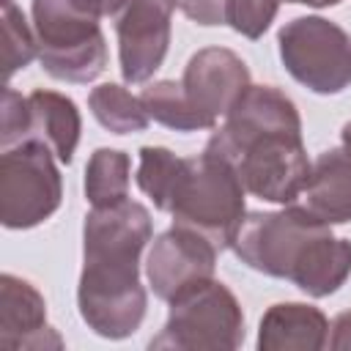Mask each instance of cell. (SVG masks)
Returning <instances> with one entry per match:
<instances>
[{"label":"cell","mask_w":351,"mask_h":351,"mask_svg":"<svg viewBox=\"0 0 351 351\" xmlns=\"http://www.w3.org/2000/svg\"><path fill=\"white\" fill-rule=\"evenodd\" d=\"M181 85L197 110L217 126L219 115H228V110L252 82L247 63L236 52L225 47H208L189 58Z\"/></svg>","instance_id":"8fae6325"},{"label":"cell","mask_w":351,"mask_h":351,"mask_svg":"<svg viewBox=\"0 0 351 351\" xmlns=\"http://www.w3.org/2000/svg\"><path fill=\"white\" fill-rule=\"evenodd\" d=\"M27 134V96L14 88L3 90V121H0V148L25 143Z\"/></svg>","instance_id":"7402d4cb"},{"label":"cell","mask_w":351,"mask_h":351,"mask_svg":"<svg viewBox=\"0 0 351 351\" xmlns=\"http://www.w3.org/2000/svg\"><path fill=\"white\" fill-rule=\"evenodd\" d=\"M151 214L137 200L99 206L82 225V274L77 288L80 315L96 335L123 340L145 318L140 252L151 241Z\"/></svg>","instance_id":"6da1fadb"},{"label":"cell","mask_w":351,"mask_h":351,"mask_svg":"<svg viewBox=\"0 0 351 351\" xmlns=\"http://www.w3.org/2000/svg\"><path fill=\"white\" fill-rule=\"evenodd\" d=\"M329 340L326 315L302 302L271 304L258 326L261 351H318Z\"/></svg>","instance_id":"5bb4252c"},{"label":"cell","mask_w":351,"mask_h":351,"mask_svg":"<svg viewBox=\"0 0 351 351\" xmlns=\"http://www.w3.org/2000/svg\"><path fill=\"white\" fill-rule=\"evenodd\" d=\"M129 154L118 148H96L85 167V197L93 208L129 197Z\"/></svg>","instance_id":"e0dca14e"},{"label":"cell","mask_w":351,"mask_h":351,"mask_svg":"<svg viewBox=\"0 0 351 351\" xmlns=\"http://www.w3.org/2000/svg\"><path fill=\"white\" fill-rule=\"evenodd\" d=\"M206 151L230 162L250 195L282 206L299 197L313 167L302 143L299 110L274 85H250Z\"/></svg>","instance_id":"7a4b0ae2"},{"label":"cell","mask_w":351,"mask_h":351,"mask_svg":"<svg viewBox=\"0 0 351 351\" xmlns=\"http://www.w3.org/2000/svg\"><path fill=\"white\" fill-rule=\"evenodd\" d=\"M88 107H90L93 118L112 134L143 132L151 121L143 107V99L115 82H104V85L93 88L88 96Z\"/></svg>","instance_id":"ac0fdd59"},{"label":"cell","mask_w":351,"mask_h":351,"mask_svg":"<svg viewBox=\"0 0 351 351\" xmlns=\"http://www.w3.org/2000/svg\"><path fill=\"white\" fill-rule=\"evenodd\" d=\"M33 33L44 71L63 82H90L107 66L99 16L77 0H33Z\"/></svg>","instance_id":"5b68a950"},{"label":"cell","mask_w":351,"mask_h":351,"mask_svg":"<svg viewBox=\"0 0 351 351\" xmlns=\"http://www.w3.org/2000/svg\"><path fill=\"white\" fill-rule=\"evenodd\" d=\"M280 60L313 93H340L351 85V36L324 16H296L282 25Z\"/></svg>","instance_id":"ba28073f"},{"label":"cell","mask_w":351,"mask_h":351,"mask_svg":"<svg viewBox=\"0 0 351 351\" xmlns=\"http://www.w3.org/2000/svg\"><path fill=\"white\" fill-rule=\"evenodd\" d=\"M326 346L335 348V351H351V310L340 313V315L332 321Z\"/></svg>","instance_id":"cb8c5ba5"},{"label":"cell","mask_w":351,"mask_h":351,"mask_svg":"<svg viewBox=\"0 0 351 351\" xmlns=\"http://www.w3.org/2000/svg\"><path fill=\"white\" fill-rule=\"evenodd\" d=\"M244 192L247 189L233 165L211 151H203L200 156L184 159L167 214H173V225L200 233L222 252L230 247L241 219L247 217Z\"/></svg>","instance_id":"277c9868"},{"label":"cell","mask_w":351,"mask_h":351,"mask_svg":"<svg viewBox=\"0 0 351 351\" xmlns=\"http://www.w3.org/2000/svg\"><path fill=\"white\" fill-rule=\"evenodd\" d=\"M176 8H181L184 16L206 27L225 25L228 16V0H176Z\"/></svg>","instance_id":"603a6c76"},{"label":"cell","mask_w":351,"mask_h":351,"mask_svg":"<svg viewBox=\"0 0 351 351\" xmlns=\"http://www.w3.org/2000/svg\"><path fill=\"white\" fill-rule=\"evenodd\" d=\"M340 140H343V148L351 154V121L343 123V132H340Z\"/></svg>","instance_id":"484cf974"},{"label":"cell","mask_w":351,"mask_h":351,"mask_svg":"<svg viewBox=\"0 0 351 351\" xmlns=\"http://www.w3.org/2000/svg\"><path fill=\"white\" fill-rule=\"evenodd\" d=\"M60 335L47 324L44 296L22 277H0V348H60Z\"/></svg>","instance_id":"7c38bea8"},{"label":"cell","mask_w":351,"mask_h":351,"mask_svg":"<svg viewBox=\"0 0 351 351\" xmlns=\"http://www.w3.org/2000/svg\"><path fill=\"white\" fill-rule=\"evenodd\" d=\"M244 340V313L228 285L214 277L170 302L167 321L151 348L176 351H233Z\"/></svg>","instance_id":"8992f818"},{"label":"cell","mask_w":351,"mask_h":351,"mask_svg":"<svg viewBox=\"0 0 351 351\" xmlns=\"http://www.w3.org/2000/svg\"><path fill=\"white\" fill-rule=\"evenodd\" d=\"M55 154L25 140L3 148L0 156V222L11 230L41 225L52 217L63 197V181L55 167Z\"/></svg>","instance_id":"52a82bcc"},{"label":"cell","mask_w":351,"mask_h":351,"mask_svg":"<svg viewBox=\"0 0 351 351\" xmlns=\"http://www.w3.org/2000/svg\"><path fill=\"white\" fill-rule=\"evenodd\" d=\"M219 250L200 233L173 225L154 239L148 252V282L154 296L173 302L184 291L214 277Z\"/></svg>","instance_id":"9c48e42d"},{"label":"cell","mask_w":351,"mask_h":351,"mask_svg":"<svg viewBox=\"0 0 351 351\" xmlns=\"http://www.w3.org/2000/svg\"><path fill=\"white\" fill-rule=\"evenodd\" d=\"M80 110L77 104L55 90L36 88L27 96V134L25 140H38L44 143L58 162L71 165L77 143H80Z\"/></svg>","instance_id":"9a60e30c"},{"label":"cell","mask_w":351,"mask_h":351,"mask_svg":"<svg viewBox=\"0 0 351 351\" xmlns=\"http://www.w3.org/2000/svg\"><path fill=\"white\" fill-rule=\"evenodd\" d=\"M230 250L250 269L291 280L315 299L335 293L351 274V241L332 236L329 225L293 203L282 211L247 214Z\"/></svg>","instance_id":"3957f363"},{"label":"cell","mask_w":351,"mask_h":351,"mask_svg":"<svg viewBox=\"0 0 351 351\" xmlns=\"http://www.w3.org/2000/svg\"><path fill=\"white\" fill-rule=\"evenodd\" d=\"M285 3H302V5H313V8H326V5H337L343 0H285Z\"/></svg>","instance_id":"d4e9b609"},{"label":"cell","mask_w":351,"mask_h":351,"mask_svg":"<svg viewBox=\"0 0 351 351\" xmlns=\"http://www.w3.org/2000/svg\"><path fill=\"white\" fill-rule=\"evenodd\" d=\"M304 214L324 225H343L351 219V154L346 148L324 151L293 200Z\"/></svg>","instance_id":"4fadbf2b"},{"label":"cell","mask_w":351,"mask_h":351,"mask_svg":"<svg viewBox=\"0 0 351 351\" xmlns=\"http://www.w3.org/2000/svg\"><path fill=\"white\" fill-rule=\"evenodd\" d=\"M33 58H38L36 33L30 30L25 14L14 5V0H3V74L11 80L19 69H25Z\"/></svg>","instance_id":"ffe728a7"},{"label":"cell","mask_w":351,"mask_h":351,"mask_svg":"<svg viewBox=\"0 0 351 351\" xmlns=\"http://www.w3.org/2000/svg\"><path fill=\"white\" fill-rule=\"evenodd\" d=\"M173 8L176 0H132L115 16L118 60L126 82H145L162 66L170 47Z\"/></svg>","instance_id":"30bf717a"},{"label":"cell","mask_w":351,"mask_h":351,"mask_svg":"<svg viewBox=\"0 0 351 351\" xmlns=\"http://www.w3.org/2000/svg\"><path fill=\"white\" fill-rule=\"evenodd\" d=\"M280 0H228L225 25L247 38H261L274 22Z\"/></svg>","instance_id":"44dd1931"},{"label":"cell","mask_w":351,"mask_h":351,"mask_svg":"<svg viewBox=\"0 0 351 351\" xmlns=\"http://www.w3.org/2000/svg\"><path fill=\"white\" fill-rule=\"evenodd\" d=\"M140 99H143L148 118H154L156 123H162L167 129H176V132L214 129V121H208L197 110V104L189 99L184 85L176 80H159V82L143 88Z\"/></svg>","instance_id":"2e32d148"},{"label":"cell","mask_w":351,"mask_h":351,"mask_svg":"<svg viewBox=\"0 0 351 351\" xmlns=\"http://www.w3.org/2000/svg\"><path fill=\"white\" fill-rule=\"evenodd\" d=\"M184 170V159L162 145H143L137 165V186L151 197L159 211H167L170 195Z\"/></svg>","instance_id":"d6986e66"}]
</instances>
